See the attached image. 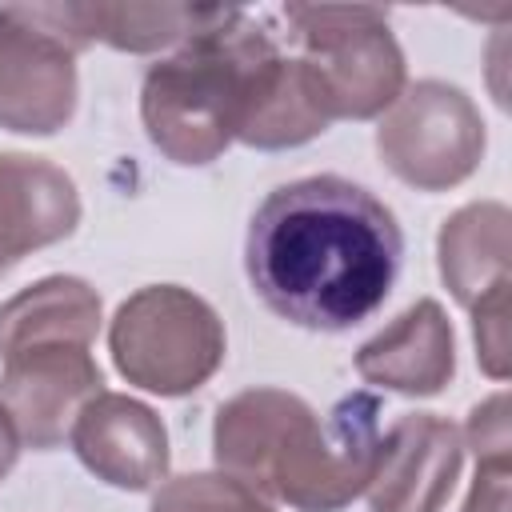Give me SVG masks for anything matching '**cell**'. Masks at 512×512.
<instances>
[{
    "instance_id": "6da1fadb",
    "label": "cell",
    "mask_w": 512,
    "mask_h": 512,
    "mask_svg": "<svg viewBox=\"0 0 512 512\" xmlns=\"http://www.w3.org/2000/svg\"><path fill=\"white\" fill-rule=\"evenodd\" d=\"M404 232L392 208L344 176H300L272 188L244 236L252 292L308 332H348L392 292Z\"/></svg>"
},
{
    "instance_id": "7a4b0ae2",
    "label": "cell",
    "mask_w": 512,
    "mask_h": 512,
    "mask_svg": "<svg viewBox=\"0 0 512 512\" xmlns=\"http://www.w3.org/2000/svg\"><path fill=\"white\" fill-rule=\"evenodd\" d=\"M216 468L296 512H340L364 496L380 456V400L348 392L320 412L284 388H244L216 408Z\"/></svg>"
},
{
    "instance_id": "3957f363",
    "label": "cell",
    "mask_w": 512,
    "mask_h": 512,
    "mask_svg": "<svg viewBox=\"0 0 512 512\" xmlns=\"http://www.w3.org/2000/svg\"><path fill=\"white\" fill-rule=\"evenodd\" d=\"M276 40L260 20L228 8L216 24L156 60L140 84V120L152 148L184 168L212 164L232 140L264 56Z\"/></svg>"
},
{
    "instance_id": "277c9868",
    "label": "cell",
    "mask_w": 512,
    "mask_h": 512,
    "mask_svg": "<svg viewBox=\"0 0 512 512\" xmlns=\"http://www.w3.org/2000/svg\"><path fill=\"white\" fill-rule=\"evenodd\" d=\"M108 352L128 384L156 396H188L216 376L228 336L216 308L192 288L148 284L116 308Z\"/></svg>"
},
{
    "instance_id": "5b68a950",
    "label": "cell",
    "mask_w": 512,
    "mask_h": 512,
    "mask_svg": "<svg viewBox=\"0 0 512 512\" xmlns=\"http://www.w3.org/2000/svg\"><path fill=\"white\" fill-rule=\"evenodd\" d=\"M284 20L300 40L332 120H372L396 104L408 68L376 4H288Z\"/></svg>"
},
{
    "instance_id": "8992f818",
    "label": "cell",
    "mask_w": 512,
    "mask_h": 512,
    "mask_svg": "<svg viewBox=\"0 0 512 512\" xmlns=\"http://www.w3.org/2000/svg\"><path fill=\"white\" fill-rule=\"evenodd\" d=\"M488 148L484 116L472 96L448 80L404 84L376 128V152L396 180L416 192H448L464 184Z\"/></svg>"
},
{
    "instance_id": "52a82bcc",
    "label": "cell",
    "mask_w": 512,
    "mask_h": 512,
    "mask_svg": "<svg viewBox=\"0 0 512 512\" xmlns=\"http://www.w3.org/2000/svg\"><path fill=\"white\" fill-rule=\"evenodd\" d=\"M80 96L76 48L56 4L0 8V128L20 136H56Z\"/></svg>"
},
{
    "instance_id": "ba28073f",
    "label": "cell",
    "mask_w": 512,
    "mask_h": 512,
    "mask_svg": "<svg viewBox=\"0 0 512 512\" xmlns=\"http://www.w3.org/2000/svg\"><path fill=\"white\" fill-rule=\"evenodd\" d=\"M104 392L100 364L84 344H32L4 360L0 404L8 408L20 444L48 452L72 432L80 408Z\"/></svg>"
},
{
    "instance_id": "9c48e42d",
    "label": "cell",
    "mask_w": 512,
    "mask_h": 512,
    "mask_svg": "<svg viewBox=\"0 0 512 512\" xmlns=\"http://www.w3.org/2000/svg\"><path fill=\"white\" fill-rule=\"evenodd\" d=\"M464 468V436L436 412H404L380 432L376 472L364 488L372 512H444Z\"/></svg>"
},
{
    "instance_id": "30bf717a",
    "label": "cell",
    "mask_w": 512,
    "mask_h": 512,
    "mask_svg": "<svg viewBox=\"0 0 512 512\" xmlns=\"http://www.w3.org/2000/svg\"><path fill=\"white\" fill-rule=\"evenodd\" d=\"M68 444L96 480L124 492L156 488L168 476L172 460L164 420L124 392L92 396L72 420Z\"/></svg>"
},
{
    "instance_id": "8fae6325",
    "label": "cell",
    "mask_w": 512,
    "mask_h": 512,
    "mask_svg": "<svg viewBox=\"0 0 512 512\" xmlns=\"http://www.w3.org/2000/svg\"><path fill=\"white\" fill-rule=\"evenodd\" d=\"M364 384L400 396H440L456 376V336L440 300L424 296L356 348Z\"/></svg>"
},
{
    "instance_id": "7c38bea8",
    "label": "cell",
    "mask_w": 512,
    "mask_h": 512,
    "mask_svg": "<svg viewBox=\"0 0 512 512\" xmlns=\"http://www.w3.org/2000/svg\"><path fill=\"white\" fill-rule=\"evenodd\" d=\"M80 224V192L76 180L32 152H0V272L68 240Z\"/></svg>"
},
{
    "instance_id": "4fadbf2b",
    "label": "cell",
    "mask_w": 512,
    "mask_h": 512,
    "mask_svg": "<svg viewBox=\"0 0 512 512\" xmlns=\"http://www.w3.org/2000/svg\"><path fill=\"white\" fill-rule=\"evenodd\" d=\"M328 124L332 116L324 108L312 68L300 56H284L280 48L268 52L252 76L236 140L260 152H280L316 140L320 132H328Z\"/></svg>"
},
{
    "instance_id": "5bb4252c",
    "label": "cell",
    "mask_w": 512,
    "mask_h": 512,
    "mask_svg": "<svg viewBox=\"0 0 512 512\" xmlns=\"http://www.w3.org/2000/svg\"><path fill=\"white\" fill-rule=\"evenodd\" d=\"M512 212L500 200H476L456 208L436 236L440 280L456 296V304L472 308L508 276L512 252Z\"/></svg>"
},
{
    "instance_id": "9a60e30c",
    "label": "cell",
    "mask_w": 512,
    "mask_h": 512,
    "mask_svg": "<svg viewBox=\"0 0 512 512\" xmlns=\"http://www.w3.org/2000/svg\"><path fill=\"white\" fill-rule=\"evenodd\" d=\"M100 332V292L80 276H44L0 304V360L32 344H84Z\"/></svg>"
},
{
    "instance_id": "2e32d148",
    "label": "cell",
    "mask_w": 512,
    "mask_h": 512,
    "mask_svg": "<svg viewBox=\"0 0 512 512\" xmlns=\"http://www.w3.org/2000/svg\"><path fill=\"white\" fill-rule=\"evenodd\" d=\"M228 8L220 4H72L84 48L108 44L116 52H160L180 48L188 36L216 24Z\"/></svg>"
},
{
    "instance_id": "e0dca14e",
    "label": "cell",
    "mask_w": 512,
    "mask_h": 512,
    "mask_svg": "<svg viewBox=\"0 0 512 512\" xmlns=\"http://www.w3.org/2000/svg\"><path fill=\"white\" fill-rule=\"evenodd\" d=\"M148 512H276V508L260 492L216 468V472H188L164 480Z\"/></svg>"
},
{
    "instance_id": "ac0fdd59",
    "label": "cell",
    "mask_w": 512,
    "mask_h": 512,
    "mask_svg": "<svg viewBox=\"0 0 512 512\" xmlns=\"http://www.w3.org/2000/svg\"><path fill=\"white\" fill-rule=\"evenodd\" d=\"M508 288L512 280L496 284L484 300H476L472 312V340H476V360L492 380L508 376Z\"/></svg>"
},
{
    "instance_id": "d6986e66",
    "label": "cell",
    "mask_w": 512,
    "mask_h": 512,
    "mask_svg": "<svg viewBox=\"0 0 512 512\" xmlns=\"http://www.w3.org/2000/svg\"><path fill=\"white\" fill-rule=\"evenodd\" d=\"M460 436H464L468 448L476 452V464L508 460V448H512V436H508V396L496 392V396L480 400V404L468 412V428H464Z\"/></svg>"
},
{
    "instance_id": "ffe728a7",
    "label": "cell",
    "mask_w": 512,
    "mask_h": 512,
    "mask_svg": "<svg viewBox=\"0 0 512 512\" xmlns=\"http://www.w3.org/2000/svg\"><path fill=\"white\" fill-rule=\"evenodd\" d=\"M508 476H512L508 460L476 464V480L464 500V512H508Z\"/></svg>"
},
{
    "instance_id": "44dd1931",
    "label": "cell",
    "mask_w": 512,
    "mask_h": 512,
    "mask_svg": "<svg viewBox=\"0 0 512 512\" xmlns=\"http://www.w3.org/2000/svg\"><path fill=\"white\" fill-rule=\"evenodd\" d=\"M16 456H20V432H16L12 416H8V408L0 404V480L12 472Z\"/></svg>"
}]
</instances>
